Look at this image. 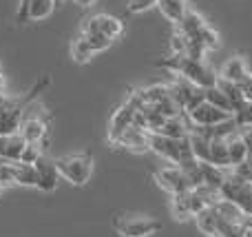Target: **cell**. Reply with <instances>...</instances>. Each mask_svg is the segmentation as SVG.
<instances>
[{"label": "cell", "instance_id": "cell-28", "mask_svg": "<svg viewBox=\"0 0 252 237\" xmlns=\"http://www.w3.org/2000/svg\"><path fill=\"white\" fill-rule=\"evenodd\" d=\"M153 7H157V0H128L126 2V11L128 13H144Z\"/></svg>", "mask_w": 252, "mask_h": 237}, {"label": "cell", "instance_id": "cell-14", "mask_svg": "<svg viewBox=\"0 0 252 237\" xmlns=\"http://www.w3.org/2000/svg\"><path fill=\"white\" fill-rule=\"evenodd\" d=\"M226 142H228V153H230V164L232 167H237V164L246 162V158L250 155V149L248 144H246L244 135H241L239 127L235 129V131H230L226 135Z\"/></svg>", "mask_w": 252, "mask_h": 237}, {"label": "cell", "instance_id": "cell-8", "mask_svg": "<svg viewBox=\"0 0 252 237\" xmlns=\"http://www.w3.org/2000/svg\"><path fill=\"white\" fill-rule=\"evenodd\" d=\"M80 34H102L109 38L118 40L124 34V22L120 18L111 16V13H95V16L87 18L80 27Z\"/></svg>", "mask_w": 252, "mask_h": 237}, {"label": "cell", "instance_id": "cell-6", "mask_svg": "<svg viewBox=\"0 0 252 237\" xmlns=\"http://www.w3.org/2000/svg\"><path fill=\"white\" fill-rule=\"evenodd\" d=\"M206 208V202L201 200V195L195 189H188L184 193L170 195V213L177 222H186L190 217H195L199 211Z\"/></svg>", "mask_w": 252, "mask_h": 237}, {"label": "cell", "instance_id": "cell-25", "mask_svg": "<svg viewBox=\"0 0 252 237\" xmlns=\"http://www.w3.org/2000/svg\"><path fill=\"white\" fill-rule=\"evenodd\" d=\"M192 40H197V42L204 47V51H217V49L221 47V40H219L217 29H213L210 25H206L204 29L199 31V35H197V38H192Z\"/></svg>", "mask_w": 252, "mask_h": 237}, {"label": "cell", "instance_id": "cell-30", "mask_svg": "<svg viewBox=\"0 0 252 237\" xmlns=\"http://www.w3.org/2000/svg\"><path fill=\"white\" fill-rule=\"evenodd\" d=\"M239 87H241V91H244V100L246 102H252V73L239 84Z\"/></svg>", "mask_w": 252, "mask_h": 237}, {"label": "cell", "instance_id": "cell-5", "mask_svg": "<svg viewBox=\"0 0 252 237\" xmlns=\"http://www.w3.org/2000/svg\"><path fill=\"white\" fill-rule=\"evenodd\" d=\"M49 133H51V115L38 111V113H25L20 124V135L25 137L27 142H35V144L47 146L49 142Z\"/></svg>", "mask_w": 252, "mask_h": 237}, {"label": "cell", "instance_id": "cell-24", "mask_svg": "<svg viewBox=\"0 0 252 237\" xmlns=\"http://www.w3.org/2000/svg\"><path fill=\"white\" fill-rule=\"evenodd\" d=\"M217 87L230 98V102L235 104V111H241L246 106V100H244V91H241L239 84L230 82V80H223V78H217Z\"/></svg>", "mask_w": 252, "mask_h": 237}, {"label": "cell", "instance_id": "cell-11", "mask_svg": "<svg viewBox=\"0 0 252 237\" xmlns=\"http://www.w3.org/2000/svg\"><path fill=\"white\" fill-rule=\"evenodd\" d=\"M148 137H151V133L146 129L130 124L113 140V146H122V149H128L133 153H144V151H148Z\"/></svg>", "mask_w": 252, "mask_h": 237}, {"label": "cell", "instance_id": "cell-1", "mask_svg": "<svg viewBox=\"0 0 252 237\" xmlns=\"http://www.w3.org/2000/svg\"><path fill=\"white\" fill-rule=\"evenodd\" d=\"M157 67L170 71L173 75H179V78H186L188 82L197 84L201 89H208L217 84L219 75L210 69V65H206L199 58H190L186 53H173L168 58H161V60L155 62Z\"/></svg>", "mask_w": 252, "mask_h": 237}, {"label": "cell", "instance_id": "cell-26", "mask_svg": "<svg viewBox=\"0 0 252 237\" xmlns=\"http://www.w3.org/2000/svg\"><path fill=\"white\" fill-rule=\"evenodd\" d=\"M44 155V146L42 144H35V142H27L25 151L20 155V162L22 164H35L40 158Z\"/></svg>", "mask_w": 252, "mask_h": 237}, {"label": "cell", "instance_id": "cell-17", "mask_svg": "<svg viewBox=\"0 0 252 237\" xmlns=\"http://www.w3.org/2000/svg\"><path fill=\"white\" fill-rule=\"evenodd\" d=\"M195 220H197L199 231L206 237H221V233H219V213L215 206H206L204 211L197 213Z\"/></svg>", "mask_w": 252, "mask_h": 237}, {"label": "cell", "instance_id": "cell-18", "mask_svg": "<svg viewBox=\"0 0 252 237\" xmlns=\"http://www.w3.org/2000/svg\"><path fill=\"white\" fill-rule=\"evenodd\" d=\"M157 9L161 11V16H164L166 20L177 25L184 18V13L188 11V2L186 0H157Z\"/></svg>", "mask_w": 252, "mask_h": 237}, {"label": "cell", "instance_id": "cell-13", "mask_svg": "<svg viewBox=\"0 0 252 237\" xmlns=\"http://www.w3.org/2000/svg\"><path fill=\"white\" fill-rule=\"evenodd\" d=\"M248 75H250V69H248V65H246V58L244 56L228 58V60L223 62L221 71H219V78L230 80V82H235V84H241L246 78H248Z\"/></svg>", "mask_w": 252, "mask_h": 237}, {"label": "cell", "instance_id": "cell-32", "mask_svg": "<svg viewBox=\"0 0 252 237\" xmlns=\"http://www.w3.org/2000/svg\"><path fill=\"white\" fill-rule=\"evenodd\" d=\"M4 186H7V184H4V182H2V180H0V195H2V191H4Z\"/></svg>", "mask_w": 252, "mask_h": 237}, {"label": "cell", "instance_id": "cell-20", "mask_svg": "<svg viewBox=\"0 0 252 237\" xmlns=\"http://www.w3.org/2000/svg\"><path fill=\"white\" fill-rule=\"evenodd\" d=\"M58 2L56 0H31L29 4V13H27V20L31 22H42L56 11Z\"/></svg>", "mask_w": 252, "mask_h": 237}, {"label": "cell", "instance_id": "cell-21", "mask_svg": "<svg viewBox=\"0 0 252 237\" xmlns=\"http://www.w3.org/2000/svg\"><path fill=\"white\" fill-rule=\"evenodd\" d=\"M93 56H95V51L91 49V44L87 42V38H84L82 34H80L78 38L71 40V58H73V62L87 65V62H91Z\"/></svg>", "mask_w": 252, "mask_h": 237}, {"label": "cell", "instance_id": "cell-33", "mask_svg": "<svg viewBox=\"0 0 252 237\" xmlns=\"http://www.w3.org/2000/svg\"><path fill=\"white\" fill-rule=\"evenodd\" d=\"M56 2H58V4H60V2H62V0H56Z\"/></svg>", "mask_w": 252, "mask_h": 237}, {"label": "cell", "instance_id": "cell-3", "mask_svg": "<svg viewBox=\"0 0 252 237\" xmlns=\"http://www.w3.org/2000/svg\"><path fill=\"white\" fill-rule=\"evenodd\" d=\"M148 151L157 153L159 158H164L170 164H182L184 160L195 158L190 153L188 135L177 140V137H168V135H161V133H151V137H148Z\"/></svg>", "mask_w": 252, "mask_h": 237}, {"label": "cell", "instance_id": "cell-23", "mask_svg": "<svg viewBox=\"0 0 252 237\" xmlns=\"http://www.w3.org/2000/svg\"><path fill=\"white\" fill-rule=\"evenodd\" d=\"M206 102H210L213 106H217V109H221V111H228V113H232L235 115L237 111H235V104L230 102V98L226 96V93L221 91V89L215 84V87H208L206 89Z\"/></svg>", "mask_w": 252, "mask_h": 237}, {"label": "cell", "instance_id": "cell-31", "mask_svg": "<svg viewBox=\"0 0 252 237\" xmlns=\"http://www.w3.org/2000/svg\"><path fill=\"white\" fill-rule=\"evenodd\" d=\"M73 2H75V4H80V7H84V9H87V7H93V4H95V0H73Z\"/></svg>", "mask_w": 252, "mask_h": 237}, {"label": "cell", "instance_id": "cell-10", "mask_svg": "<svg viewBox=\"0 0 252 237\" xmlns=\"http://www.w3.org/2000/svg\"><path fill=\"white\" fill-rule=\"evenodd\" d=\"M33 167H35V177H38L35 189L42 191V193H53V191L58 189V184H60V177H62L60 171H58L56 160H51L47 153H44Z\"/></svg>", "mask_w": 252, "mask_h": 237}, {"label": "cell", "instance_id": "cell-4", "mask_svg": "<svg viewBox=\"0 0 252 237\" xmlns=\"http://www.w3.org/2000/svg\"><path fill=\"white\" fill-rule=\"evenodd\" d=\"M113 229L120 237H151L157 231H161V222L153 220V217H142V215L115 217Z\"/></svg>", "mask_w": 252, "mask_h": 237}, {"label": "cell", "instance_id": "cell-12", "mask_svg": "<svg viewBox=\"0 0 252 237\" xmlns=\"http://www.w3.org/2000/svg\"><path fill=\"white\" fill-rule=\"evenodd\" d=\"M27 146V140L18 133H7L0 135V160L4 162H20V155Z\"/></svg>", "mask_w": 252, "mask_h": 237}, {"label": "cell", "instance_id": "cell-22", "mask_svg": "<svg viewBox=\"0 0 252 237\" xmlns=\"http://www.w3.org/2000/svg\"><path fill=\"white\" fill-rule=\"evenodd\" d=\"M35 167L33 164H22V162H13V184L18 186H33L35 189Z\"/></svg>", "mask_w": 252, "mask_h": 237}, {"label": "cell", "instance_id": "cell-15", "mask_svg": "<svg viewBox=\"0 0 252 237\" xmlns=\"http://www.w3.org/2000/svg\"><path fill=\"white\" fill-rule=\"evenodd\" d=\"M206 25H208V22L204 20V16H201L199 11H195V9L188 7V11L184 13V18L177 22V31H182L188 40H192V38L199 35V31L204 29Z\"/></svg>", "mask_w": 252, "mask_h": 237}, {"label": "cell", "instance_id": "cell-29", "mask_svg": "<svg viewBox=\"0 0 252 237\" xmlns=\"http://www.w3.org/2000/svg\"><path fill=\"white\" fill-rule=\"evenodd\" d=\"M29 4L31 0H20V4H18V11H16V22H27V13H29Z\"/></svg>", "mask_w": 252, "mask_h": 237}, {"label": "cell", "instance_id": "cell-27", "mask_svg": "<svg viewBox=\"0 0 252 237\" xmlns=\"http://www.w3.org/2000/svg\"><path fill=\"white\" fill-rule=\"evenodd\" d=\"M84 38H87V42L91 44V49L95 53H102V51H106V49L111 47V44L115 42L113 38H109V35H102V34H82Z\"/></svg>", "mask_w": 252, "mask_h": 237}, {"label": "cell", "instance_id": "cell-19", "mask_svg": "<svg viewBox=\"0 0 252 237\" xmlns=\"http://www.w3.org/2000/svg\"><path fill=\"white\" fill-rule=\"evenodd\" d=\"M157 133L182 140V137H186L188 133H190V122H188V120H184L182 115H177V118H166L164 124L159 127V131H157Z\"/></svg>", "mask_w": 252, "mask_h": 237}, {"label": "cell", "instance_id": "cell-9", "mask_svg": "<svg viewBox=\"0 0 252 237\" xmlns=\"http://www.w3.org/2000/svg\"><path fill=\"white\" fill-rule=\"evenodd\" d=\"M155 182L161 191H166L168 195L175 193H184V191L190 189V182H188L186 173L182 171V167L177 164H170V167H161L155 171Z\"/></svg>", "mask_w": 252, "mask_h": 237}, {"label": "cell", "instance_id": "cell-16", "mask_svg": "<svg viewBox=\"0 0 252 237\" xmlns=\"http://www.w3.org/2000/svg\"><path fill=\"white\" fill-rule=\"evenodd\" d=\"M210 164L215 167H221V169H232L230 164V153H228V142L226 135H219L215 133L213 140H210Z\"/></svg>", "mask_w": 252, "mask_h": 237}, {"label": "cell", "instance_id": "cell-7", "mask_svg": "<svg viewBox=\"0 0 252 237\" xmlns=\"http://www.w3.org/2000/svg\"><path fill=\"white\" fill-rule=\"evenodd\" d=\"M186 120L190 122V127H217V124H223L228 120H235V115L228 113V111H221L217 106H213L210 102H199L195 109L186 111Z\"/></svg>", "mask_w": 252, "mask_h": 237}, {"label": "cell", "instance_id": "cell-2", "mask_svg": "<svg viewBox=\"0 0 252 237\" xmlns=\"http://www.w3.org/2000/svg\"><path fill=\"white\" fill-rule=\"evenodd\" d=\"M58 171L60 175L69 182L71 186H84L93 175V167H95V160L89 151H82V153H71L64 155V158L56 160Z\"/></svg>", "mask_w": 252, "mask_h": 237}]
</instances>
